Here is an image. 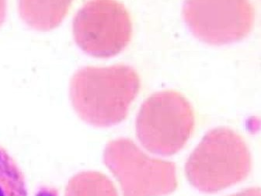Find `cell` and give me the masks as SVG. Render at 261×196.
I'll return each mask as SVG.
<instances>
[{
    "label": "cell",
    "mask_w": 261,
    "mask_h": 196,
    "mask_svg": "<svg viewBox=\"0 0 261 196\" xmlns=\"http://www.w3.org/2000/svg\"><path fill=\"white\" fill-rule=\"evenodd\" d=\"M252 167L248 145L227 127L208 131L185 164L188 182L201 192L213 194L244 181Z\"/></svg>",
    "instance_id": "7a4b0ae2"
},
{
    "label": "cell",
    "mask_w": 261,
    "mask_h": 196,
    "mask_svg": "<svg viewBox=\"0 0 261 196\" xmlns=\"http://www.w3.org/2000/svg\"><path fill=\"white\" fill-rule=\"evenodd\" d=\"M183 16L198 39L221 45L246 38L253 28L255 11L243 0H191L185 2Z\"/></svg>",
    "instance_id": "8992f818"
},
{
    "label": "cell",
    "mask_w": 261,
    "mask_h": 196,
    "mask_svg": "<svg viewBox=\"0 0 261 196\" xmlns=\"http://www.w3.org/2000/svg\"><path fill=\"white\" fill-rule=\"evenodd\" d=\"M66 196H118L116 188L103 174L85 172L72 178Z\"/></svg>",
    "instance_id": "ba28073f"
},
{
    "label": "cell",
    "mask_w": 261,
    "mask_h": 196,
    "mask_svg": "<svg viewBox=\"0 0 261 196\" xmlns=\"http://www.w3.org/2000/svg\"><path fill=\"white\" fill-rule=\"evenodd\" d=\"M70 7L69 1L23 2L20 13L30 26L40 31H49L62 23Z\"/></svg>",
    "instance_id": "52a82bcc"
},
{
    "label": "cell",
    "mask_w": 261,
    "mask_h": 196,
    "mask_svg": "<svg viewBox=\"0 0 261 196\" xmlns=\"http://www.w3.org/2000/svg\"><path fill=\"white\" fill-rule=\"evenodd\" d=\"M103 162L121 185L123 196H163L177 188L176 164L152 158L132 139L108 142Z\"/></svg>",
    "instance_id": "277c9868"
},
{
    "label": "cell",
    "mask_w": 261,
    "mask_h": 196,
    "mask_svg": "<svg viewBox=\"0 0 261 196\" xmlns=\"http://www.w3.org/2000/svg\"><path fill=\"white\" fill-rule=\"evenodd\" d=\"M130 13L123 4L96 0L84 4L74 16L75 43L90 56L108 59L124 50L133 37Z\"/></svg>",
    "instance_id": "5b68a950"
},
{
    "label": "cell",
    "mask_w": 261,
    "mask_h": 196,
    "mask_svg": "<svg viewBox=\"0 0 261 196\" xmlns=\"http://www.w3.org/2000/svg\"><path fill=\"white\" fill-rule=\"evenodd\" d=\"M228 196H261L260 188L259 187H256V188L253 187V188H247L240 192Z\"/></svg>",
    "instance_id": "30bf717a"
},
{
    "label": "cell",
    "mask_w": 261,
    "mask_h": 196,
    "mask_svg": "<svg viewBox=\"0 0 261 196\" xmlns=\"http://www.w3.org/2000/svg\"><path fill=\"white\" fill-rule=\"evenodd\" d=\"M194 110L179 92H157L147 98L136 118V135L145 150L157 155H174L183 149L194 130Z\"/></svg>",
    "instance_id": "3957f363"
},
{
    "label": "cell",
    "mask_w": 261,
    "mask_h": 196,
    "mask_svg": "<svg viewBox=\"0 0 261 196\" xmlns=\"http://www.w3.org/2000/svg\"><path fill=\"white\" fill-rule=\"evenodd\" d=\"M139 90V74L129 65L86 66L71 80L70 99L82 120L96 127H110L127 118Z\"/></svg>",
    "instance_id": "6da1fadb"
},
{
    "label": "cell",
    "mask_w": 261,
    "mask_h": 196,
    "mask_svg": "<svg viewBox=\"0 0 261 196\" xmlns=\"http://www.w3.org/2000/svg\"><path fill=\"white\" fill-rule=\"evenodd\" d=\"M0 196H28L23 170L10 153L0 145Z\"/></svg>",
    "instance_id": "9c48e42d"
}]
</instances>
